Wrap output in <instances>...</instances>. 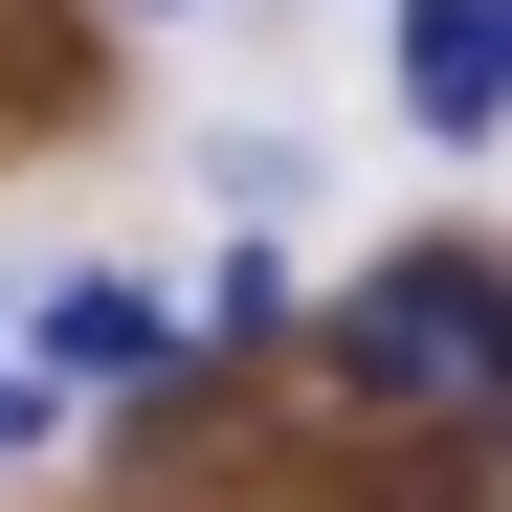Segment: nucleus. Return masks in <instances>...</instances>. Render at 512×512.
I'll use <instances>...</instances> for the list:
<instances>
[{
    "mask_svg": "<svg viewBox=\"0 0 512 512\" xmlns=\"http://www.w3.org/2000/svg\"><path fill=\"white\" fill-rule=\"evenodd\" d=\"M334 401L357 423H512V268L490 245H401L334 312Z\"/></svg>",
    "mask_w": 512,
    "mask_h": 512,
    "instance_id": "nucleus-1",
    "label": "nucleus"
},
{
    "mask_svg": "<svg viewBox=\"0 0 512 512\" xmlns=\"http://www.w3.org/2000/svg\"><path fill=\"white\" fill-rule=\"evenodd\" d=\"M23 357H45V401H134V423H156V401L201 379V334L156 312V290H112V268H90V290H45V334H23Z\"/></svg>",
    "mask_w": 512,
    "mask_h": 512,
    "instance_id": "nucleus-2",
    "label": "nucleus"
},
{
    "mask_svg": "<svg viewBox=\"0 0 512 512\" xmlns=\"http://www.w3.org/2000/svg\"><path fill=\"white\" fill-rule=\"evenodd\" d=\"M401 112L446 134V156L512 134V45H490V0H401Z\"/></svg>",
    "mask_w": 512,
    "mask_h": 512,
    "instance_id": "nucleus-3",
    "label": "nucleus"
},
{
    "mask_svg": "<svg viewBox=\"0 0 512 512\" xmlns=\"http://www.w3.org/2000/svg\"><path fill=\"white\" fill-rule=\"evenodd\" d=\"M179 334H201V357H268V334H290V268H268V245H223V290H201Z\"/></svg>",
    "mask_w": 512,
    "mask_h": 512,
    "instance_id": "nucleus-4",
    "label": "nucleus"
},
{
    "mask_svg": "<svg viewBox=\"0 0 512 512\" xmlns=\"http://www.w3.org/2000/svg\"><path fill=\"white\" fill-rule=\"evenodd\" d=\"M45 423H67V401H45V357H0V468H23Z\"/></svg>",
    "mask_w": 512,
    "mask_h": 512,
    "instance_id": "nucleus-5",
    "label": "nucleus"
},
{
    "mask_svg": "<svg viewBox=\"0 0 512 512\" xmlns=\"http://www.w3.org/2000/svg\"><path fill=\"white\" fill-rule=\"evenodd\" d=\"M490 45H512V0H490Z\"/></svg>",
    "mask_w": 512,
    "mask_h": 512,
    "instance_id": "nucleus-6",
    "label": "nucleus"
}]
</instances>
